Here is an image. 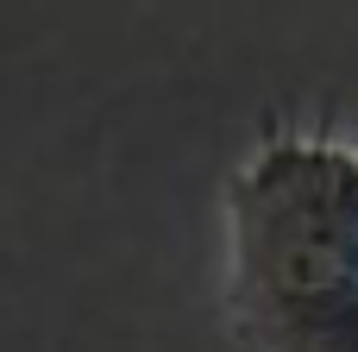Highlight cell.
<instances>
[{
    "label": "cell",
    "mask_w": 358,
    "mask_h": 352,
    "mask_svg": "<svg viewBox=\"0 0 358 352\" xmlns=\"http://www.w3.org/2000/svg\"><path fill=\"white\" fill-rule=\"evenodd\" d=\"M220 214L233 340L245 352H358V126L264 120Z\"/></svg>",
    "instance_id": "cell-1"
}]
</instances>
